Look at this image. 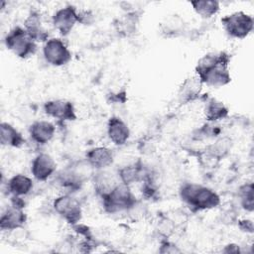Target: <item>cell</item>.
Listing matches in <instances>:
<instances>
[{
  "label": "cell",
  "instance_id": "obj_12",
  "mask_svg": "<svg viewBox=\"0 0 254 254\" xmlns=\"http://www.w3.org/2000/svg\"><path fill=\"white\" fill-rule=\"evenodd\" d=\"M202 83L195 75H190L184 79L179 86L177 92V99L181 105H188L192 103L201 96Z\"/></svg>",
  "mask_w": 254,
  "mask_h": 254
},
{
  "label": "cell",
  "instance_id": "obj_27",
  "mask_svg": "<svg viewBox=\"0 0 254 254\" xmlns=\"http://www.w3.org/2000/svg\"><path fill=\"white\" fill-rule=\"evenodd\" d=\"M221 129L217 122H208L204 123L197 129L196 139H204V138H217L220 136Z\"/></svg>",
  "mask_w": 254,
  "mask_h": 254
},
{
  "label": "cell",
  "instance_id": "obj_32",
  "mask_svg": "<svg viewBox=\"0 0 254 254\" xmlns=\"http://www.w3.org/2000/svg\"><path fill=\"white\" fill-rule=\"evenodd\" d=\"M223 253H240L241 249L240 246L236 243H229L227 245L224 246V248L222 249Z\"/></svg>",
  "mask_w": 254,
  "mask_h": 254
},
{
  "label": "cell",
  "instance_id": "obj_4",
  "mask_svg": "<svg viewBox=\"0 0 254 254\" xmlns=\"http://www.w3.org/2000/svg\"><path fill=\"white\" fill-rule=\"evenodd\" d=\"M4 44L19 59H28L37 52V43L30 37L24 27L12 28L4 38Z\"/></svg>",
  "mask_w": 254,
  "mask_h": 254
},
{
  "label": "cell",
  "instance_id": "obj_30",
  "mask_svg": "<svg viewBox=\"0 0 254 254\" xmlns=\"http://www.w3.org/2000/svg\"><path fill=\"white\" fill-rule=\"evenodd\" d=\"M94 20V15L90 10L78 11V23L82 25H91Z\"/></svg>",
  "mask_w": 254,
  "mask_h": 254
},
{
  "label": "cell",
  "instance_id": "obj_9",
  "mask_svg": "<svg viewBox=\"0 0 254 254\" xmlns=\"http://www.w3.org/2000/svg\"><path fill=\"white\" fill-rule=\"evenodd\" d=\"M78 22V11L72 5L58 9L52 16V24L62 37L68 36Z\"/></svg>",
  "mask_w": 254,
  "mask_h": 254
},
{
  "label": "cell",
  "instance_id": "obj_14",
  "mask_svg": "<svg viewBox=\"0 0 254 254\" xmlns=\"http://www.w3.org/2000/svg\"><path fill=\"white\" fill-rule=\"evenodd\" d=\"M27 222V214L24 208H20L14 205L8 206L1 214L0 217V229L2 231H16L24 227Z\"/></svg>",
  "mask_w": 254,
  "mask_h": 254
},
{
  "label": "cell",
  "instance_id": "obj_29",
  "mask_svg": "<svg viewBox=\"0 0 254 254\" xmlns=\"http://www.w3.org/2000/svg\"><path fill=\"white\" fill-rule=\"evenodd\" d=\"M159 251L161 253H179L181 252V250L178 248V246H176L174 243L170 242L168 240V238H163V240L161 241V246Z\"/></svg>",
  "mask_w": 254,
  "mask_h": 254
},
{
  "label": "cell",
  "instance_id": "obj_16",
  "mask_svg": "<svg viewBox=\"0 0 254 254\" xmlns=\"http://www.w3.org/2000/svg\"><path fill=\"white\" fill-rule=\"evenodd\" d=\"M86 162L95 171L106 170L114 161V155L110 148L105 146H96L85 153Z\"/></svg>",
  "mask_w": 254,
  "mask_h": 254
},
{
  "label": "cell",
  "instance_id": "obj_26",
  "mask_svg": "<svg viewBox=\"0 0 254 254\" xmlns=\"http://www.w3.org/2000/svg\"><path fill=\"white\" fill-rule=\"evenodd\" d=\"M238 196L241 207L247 211L252 212L254 209V187L253 183H245L238 189Z\"/></svg>",
  "mask_w": 254,
  "mask_h": 254
},
{
  "label": "cell",
  "instance_id": "obj_6",
  "mask_svg": "<svg viewBox=\"0 0 254 254\" xmlns=\"http://www.w3.org/2000/svg\"><path fill=\"white\" fill-rule=\"evenodd\" d=\"M53 208L71 226L79 223L82 218L80 202L68 192L57 196L53 201Z\"/></svg>",
  "mask_w": 254,
  "mask_h": 254
},
{
  "label": "cell",
  "instance_id": "obj_2",
  "mask_svg": "<svg viewBox=\"0 0 254 254\" xmlns=\"http://www.w3.org/2000/svg\"><path fill=\"white\" fill-rule=\"evenodd\" d=\"M182 201L192 211L209 210L221 203L220 195L211 188L192 182L183 183L179 189Z\"/></svg>",
  "mask_w": 254,
  "mask_h": 254
},
{
  "label": "cell",
  "instance_id": "obj_8",
  "mask_svg": "<svg viewBox=\"0 0 254 254\" xmlns=\"http://www.w3.org/2000/svg\"><path fill=\"white\" fill-rule=\"evenodd\" d=\"M44 112L59 121H74L77 118L76 110L73 103L67 99L57 98L50 99L43 104Z\"/></svg>",
  "mask_w": 254,
  "mask_h": 254
},
{
  "label": "cell",
  "instance_id": "obj_10",
  "mask_svg": "<svg viewBox=\"0 0 254 254\" xmlns=\"http://www.w3.org/2000/svg\"><path fill=\"white\" fill-rule=\"evenodd\" d=\"M141 14L138 10L128 11L115 18L112 26L120 38H130L138 31Z\"/></svg>",
  "mask_w": 254,
  "mask_h": 254
},
{
  "label": "cell",
  "instance_id": "obj_5",
  "mask_svg": "<svg viewBox=\"0 0 254 254\" xmlns=\"http://www.w3.org/2000/svg\"><path fill=\"white\" fill-rule=\"evenodd\" d=\"M220 21L224 32L233 39H245L254 28L253 17L243 11L227 14L223 16Z\"/></svg>",
  "mask_w": 254,
  "mask_h": 254
},
{
  "label": "cell",
  "instance_id": "obj_25",
  "mask_svg": "<svg viewBox=\"0 0 254 254\" xmlns=\"http://www.w3.org/2000/svg\"><path fill=\"white\" fill-rule=\"evenodd\" d=\"M193 11L203 19H209L216 15L220 9V3L216 0H194L190 1Z\"/></svg>",
  "mask_w": 254,
  "mask_h": 254
},
{
  "label": "cell",
  "instance_id": "obj_21",
  "mask_svg": "<svg viewBox=\"0 0 254 254\" xmlns=\"http://www.w3.org/2000/svg\"><path fill=\"white\" fill-rule=\"evenodd\" d=\"M0 143L6 147L21 148L25 144V138L15 126L3 121L0 124Z\"/></svg>",
  "mask_w": 254,
  "mask_h": 254
},
{
  "label": "cell",
  "instance_id": "obj_15",
  "mask_svg": "<svg viewBox=\"0 0 254 254\" xmlns=\"http://www.w3.org/2000/svg\"><path fill=\"white\" fill-rule=\"evenodd\" d=\"M106 132L109 140L116 146L125 145L131 135L128 124L118 116L109 117Z\"/></svg>",
  "mask_w": 254,
  "mask_h": 254
},
{
  "label": "cell",
  "instance_id": "obj_3",
  "mask_svg": "<svg viewBox=\"0 0 254 254\" xmlns=\"http://www.w3.org/2000/svg\"><path fill=\"white\" fill-rule=\"evenodd\" d=\"M100 199L104 211L109 214L127 212L138 200L132 192L130 186L121 182L109 192L101 196Z\"/></svg>",
  "mask_w": 254,
  "mask_h": 254
},
{
  "label": "cell",
  "instance_id": "obj_24",
  "mask_svg": "<svg viewBox=\"0 0 254 254\" xmlns=\"http://www.w3.org/2000/svg\"><path fill=\"white\" fill-rule=\"evenodd\" d=\"M229 109L220 100L210 97L208 98L203 107V115L208 122H219L228 117Z\"/></svg>",
  "mask_w": 254,
  "mask_h": 254
},
{
  "label": "cell",
  "instance_id": "obj_28",
  "mask_svg": "<svg viewBox=\"0 0 254 254\" xmlns=\"http://www.w3.org/2000/svg\"><path fill=\"white\" fill-rule=\"evenodd\" d=\"M175 229L174 223L168 218H163L158 224V231L163 236V238H169Z\"/></svg>",
  "mask_w": 254,
  "mask_h": 254
},
{
  "label": "cell",
  "instance_id": "obj_19",
  "mask_svg": "<svg viewBox=\"0 0 254 254\" xmlns=\"http://www.w3.org/2000/svg\"><path fill=\"white\" fill-rule=\"evenodd\" d=\"M147 169L148 168H146L145 165L140 160H138L118 169L117 176L121 183L127 186H131L133 184L142 182Z\"/></svg>",
  "mask_w": 254,
  "mask_h": 254
},
{
  "label": "cell",
  "instance_id": "obj_22",
  "mask_svg": "<svg viewBox=\"0 0 254 254\" xmlns=\"http://www.w3.org/2000/svg\"><path fill=\"white\" fill-rule=\"evenodd\" d=\"M92 180L94 190L99 197L109 192L115 186L120 183L117 175H112L105 170L96 171L92 177Z\"/></svg>",
  "mask_w": 254,
  "mask_h": 254
},
{
  "label": "cell",
  "instance_id": "obj_23",
  "mask_svg": "<svg viewBox=\"0 0 254 254\" xmlns=\"http://www.w3.org/2000/svg\"><path fill=\"white\" fill-rule=\"evenodd\" d=\"M33 187V180L24 174H16L7 181L8 193L14 196L23 197L29 194L32 191Z\"/></svg>",
  "mask_w": 254,
  "mask_h": 254
},
{
  "label": "cell",
  "instance_id": "obj_1",
  "mask_svg": "<svg viewBox=\"0 0 254 254\" xmlns=\"http://www.w3.org/2000/svg\"><path fill=\"white\" fill-rule=\"evenodd\" d=\"M231 56L225 51L210 52L203 55L194 66L195 76L202 85L218 88L231 82L229 64Z\"/></svg>",
  "mask_w": 254,
  "mask_h": 254
},
{
  "label": "cell",
  "instance_id": "obj_13",
  "mask_svg": "<svg viewBox=\"0 0 254 254\" xmlns=\"http://www.w3.org/2000/svg\"><path fill=\"white\" fill-rule=\"evenodd\" d=\"M23 27L36 43L44 44L50 39V34L43 24L42 15L36 9L29 12L28 16L24 20Z\"/></svg>",
  "mask_w": 254,
  "mask_h": 254
},
{
  "label": "cell",
  "instance_id": "obj_31",
  "mask_svg": "<svg viewBox=\"0 0 254 254\" xmlns=\"http://www.w3.org/2000/svg\"><path fill=\"white\" fill-rule=\"evenodd\" d=\"M238 226L241 229V231L246 233H253L254 227H253V221L251 219H241L238 221Z\"/></svg>",
  "mask_w": 254,
  "mask_h": 254
},
{
  "label": "cell",
  "instance_id": "obj_18",
  "mask_svg": "<svg viewBox=\"0 0 254 254\" xmlns=\"http://www.w3.org/2000/svg\"><path fill=\"white\" fill-rule=\"evenodd\" d=\"M232 139L228 136H219L215 141L205 147L202 154L207 157L214 164L218 163L220 160L224 159L232 148Z\"/></svg>",
  "mask_w": 254,
  "mask_h": 254
},
{
  "label": "cell",
  "instance_id": "obj_20",
  "mask_svg": "<svg viewBox=\"0 0 254 254\" xmlns=\"http://www.w3.org/2000/svg\"><path fill=\"white\" fill-rule=\"evenodd\" d=\"M186 30L185 20L179 15H170L166 17L159 27L160 34L167 39L178 38L184 34Z\"/></svg>",
  "mask_w": 254,
  "mask_h": 254
},
{
  "label": "cell",
  "instance_id": "obj_11",
  "mask_svg": "<svg viewBox=\"0 0 254 254\" xmlns=\"http://www.w3.org/2000/svg\"><path fill=\"white\" fill-rule=\"evenodd\" d=\"M57 170V163L48 153H39L31 163V174L38 182H46Z\"/></svg>",
  "mask_w": 254,
  "mask_h": 254
},
{
  "label": "cell",
  "instance_id": "obj_7",
  "mask_svg": "<svg viewBox=\"0 0 254 254\" xmlns=\"http://www.w3.org/2000/svg\"><path fill=\"white\" fill-rule=\"evenodd\" d=\"M43 57L49 64L61 67L71 61L72 53L63 39L50 38L46 43H44Z\"/></svg>",
  "mask_w": 254,
  "mask_h": 254
},
{
  "label": "cell",
  "instance_id": "obj_17",
  "mask_svg": "<svg viewBox=\"0 0 254 254\" xmlns=\"http://www.w3.org/2000/svg\"><path fill=\"white\" fill-rule=\"evenodd\" d=\"M55 134L56 126L48 120H36L29 126L31 139L39 145H46L51 142Z\"/></svg>",
  "mask_w": 254,
  "mask_h": 254
}]
</instances>
